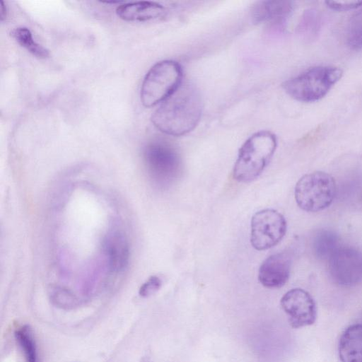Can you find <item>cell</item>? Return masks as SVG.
<instances>
[{"label": "cell", "mask_w": 362, "mask_h": 362, "mask_svg": "<svg viewBox=\"0 0 362 362\" xmlns=\"http://www.w3.org/2000/svg\"><path fill=\"white\" fill-rule=\"evenodd\" d=\"M342 76L343 71L339 67L317 66L284 81L282 87L293 99L312 103L324 98Z\"/></svg>", "instance_id": "cell-3"}, {"label": "cell", "mask_w": 362, "mask_h": 362, "mask_svg": "<svg viewBox=\"0 0 362 362\" xmlns=\"http://www.w3.org/2000/svg\"><path fill=\"white\" fill-rule=\"evenodd\" d=\"M144 159L151 179L160 187L170 186L181 175V157L177 148L165 141L148 143L144 150Z\"/></svg>", "instance_id": "cell-5"}, {"label": "cell", "mask_w": 362, "mask_h": 362, "mask_svg": "<svg viewBox=\"0 0 362 362\" xmlns=\"http://www.w3.org/2000/svg\"><path fill=\"white\" fill-rule=\"evenodd\" d=\"M52 300L62 308H70L76 305L74 297L62 289H55L51 295Z\"/></svg>", "instance_id": "cell-19"}, {"label": "cell", "mask_w": 362, "mask_h": 362, "mask_svg": "<svg viewBox=\"0 0 362 362\" xmlns=\"http://www.w3.org/2000/svg\"><path fill=\"white\" fill-rule=\"evenodd\" d=\"M325 4L327 7L332 10L338 11H346L349 10L357 9L362 6V1H326Z\"/></svg>", "instance_id": "cell-22"}, {"label": "cell", "mask_w": 362, "mask_h": 362, "mask_svg": "<svg viewBox=\"0 0 362 362\" xmlns=\"http://www.w3.org/2000/svg\"><path fill=\"white\" fill-rule=\"evenodd\" d=\"M317 15L313 11H307L302 18L298 29L302 32H313L317 30L318 21Z\"/></svg>", "instance_id": "cell-20"}, {"label": "cell", "mask_w": 362, "mask_h": 362, "mask_svg": "<svg viewBox=\"0 0 362 362\" xmlns=\"http://www.w3.org/2000/svg\"><path fill=\"white\" fill-rule=\"evenodd\" d=\"M104 250L113 272H119L126 267L129 259V246L123 233L114 230L108 234L104 240Z\"/></svg>", "instance_id": "cell-14"}, {"label": "cell", "mask_w": 362, "mask_h": 362, "mask_svg": "<svg viewBox=\"0 0 362 362\" xmlns=\"http://www.w3.org/2000/svg\"><path fill=\"white\" fill-rule=\"evenodd\" d=\"M327 262L329 276L335 284L352 286L362 281V252L356 248L340 245Z\"/></svg>", "instance_id": "cell-8"}, {"label": "cell", "mask_w": 362, "mask_h": 362, "mask_svg": "<svg viewBox=\"0 0 362 362\" xmlns=\"http://www.w3.org/2000/svg\"><path fill=\"white\" fill-rule=\"evenodd\" d=\"M291 268V259L288 254L279 252L272 255L262 263L258 279L267 288H280L288 280Z\"/></svg>", "instance_id": "cell-11"}, {"label": "cell", "mask_w": 362, "mask_h": 362, "mask_svg": "<svg viewBox=\"0 0 362 362\" xmlns=\"http://www.w3.org/2000/svg\"><path fill=\"white\" fill-rule=\"evenodd\" d=\"M116 13L126 21H147L164 16L166 8L157 2L141 1L121 4Z\"/></svg>", "instance_id": "cell-12"}, {"label": "cell", "mask_w": 362, "mask_h": 362, "mask_svg": "<svg viewBox=\"0 0 362 362\" xmlns=\"http://www.w3.org/2000/svg\"><path fill=\"white\" fill-rule=\"evenodd\" d=\"M339 246L338 235L329 229L319 230L313 241V252L321 259H328Z\"/></svg>", "instance_id": "cell-15"}, {"label": "cell", "mask_w": 362, "mask_h": 362, "mask_svg": "<svg viewBox=\"0 0 362 362\" xmlns=\"http://www.w3.org/2000/svg\"><path fill=\"white\" fill-rule=\"evenodd\" d=\"M341 362H362V324H354L344 330L338 344Z\"/></svg>", "instance_id": "cell-13"}, {"label": "cell", "mask_w": 362, "mask_h": 362, "mask_svg": "<svg viewBox=\"0 0 362 362\" xmlns=\"http://www.w3.org/2000/svg\"><path fill=\"white\" fill-rule=\"evenodd\" d=\"M203 109L199 90L193 84H181L151 116L153 125L163 133L182 136L198 124Z\"/></svg>", "instance_id": "cell-1"}, {"label": "cell", "mask_w": 362, "mask_h": 362, "mask_svg": "<svg viewBox=\"0 0 362 362\" xmlns=\"http://www.w3.org/2000/svg\"><path fill=\"white\" fill-rule=\"evenodd\" d=\"M16 339L23 349L27 362H38L37 346L33 332L29 325H24L15 332Z\"/></svg>", "instance_id": "cell-18"}, {"label": "cell", "mask_w": 362, "mask_h": 362, "mask_svg": "<svg viewBox=\"0 0 362 362\" xmlns=\"http://www.w3.org/2000/svg\"><path fill=\"white\" fill-rule=\"evenodd\" d=\"M6 6L4 1H0V19L3 21L6 18Z\"/></svg>", "instance_id": "cell-23"}, {"label": "cell", "mask_w": 362, "mask_h": 362, "mask_svg": "<svg viewBox=\"0 0 362 362\" xmlns=\"http://www.w3.org/2000/svg\"><path fill=\"white\" fill-rule=\"evenodd\" d=\"M11 36L23 47L37 58L45 59L49 54V50L37 43L30 30L25 27H17L10 32Z\"/></svg>", "instance_id": "cell-16"}, {"label": "cell", "mask_w": 362, "mask_h": 362, "mask_svg": "<svg viewBox=\"0 0 362 362\" xmlns=\"http://www.w3.org/2000/svg\"><path fill=\"white\" fill-rule=\"evenodd\" d=\"M182 69L173 60L155 64L146 73L141 87V101L150 107L163 103L182 84Z\"/></svg>", "instance_id": "cell-4"}, {"label": "cell", "mask_w": 362, "mask_h": 362, "mask_svg": "<svg viewBox=\"0 0 362 362\" xmlns=\"http://www.w3.org/2000/svg\"><path fill=\"white\" fill-rule=\"evenodd\" d=\"M336 192V182L331 175L323 171H314L298 180L295 186L294 197L302 210L317 212L331 205Z\"/></svg>", "instance_id": "cell-6"}, {"label": "cell", "mask_w": 362, "mask_h": 362, "mask_svg": "<svg viewBox=\"0 0 362 362\" xmlns=\"http://www.w3.org/2000/svg\"><path fill=\"white\" fill-rule=\"evenodd\" d=\"M250 226V243L257 250H265L277 245L284 237L287 228L284 216L272 209L256 212Z\"/></svg>", "instance_id": "cell-7"}, {"label": "cell", "mask_w": 362, "mask_h": 362, "mask_svg": "<svg viewBox=\"0 0 362 362\" xmlns=\"http://www.w3.org/2000/svg\"><path fill=\"white\" fill-rule=\"evenodd\" d=\"M280 304L288 316L290 325L295 329L314 324L317 308L312 296L300 288L288 291L281 298Z\"/></svg>", "instance_id": "cell-9"}, {"label": "cell", "mask_w": 362, "mask_h": 362, "mask_svg": "<svg viewBox=\"0 0 362 362\" xmlns=\"http://www.w3.org/2000/svg\"><path fill=\"white\" fill-rule=\"evenodd\" d=\"M161 286V281L156 276H151L140 288L139 295L144 298L156 293Z\"/></svg>", "instance_id": "cell-21"}, {"label": "cell", "mask_w": 362, "mask_h": 362, "mask_svg": "<svg viewBox=\"0 0 362 362\" xmlns=\"http://www.w3.org/2000/svg\"><path fill=\"white\" fill-rule=\"evenodd\" d=\"M277 146L276 136L269 131H259L242 145L234 165L233 175L240 182L257 178L269 163Z\"/></svg>", "instance_id": "cell-2"}, {"label": "cell", "mask_w": 362, "mask_h": 362, "mask_svg": "<svg viewBox=\"0 0 362 362\" xmlns=\"http://www.w3.org/2000/svg\"><path fill=\"white\" fill-rule=\"evenodd\" d=\"M294 8L291 1H259L251 7L250 17L252 23H271L272 26L284 28Z\"/></svg>", "instance_id": "cell-10"}, {"label": "cell", "mask_w": 362, "mask_h": 362, "mask_svg": "<svg viewBox=\"0 0 362 362\" xmlns=\"http://www.w3.org/2000/svg\"><path fill=\"white\" fill-rule=\"evenodd\" d=\"M347 45L354 50H362V6L350 17L346 30Z\"/></svg>", "instance_id": "cell-17"}]
</instances>
